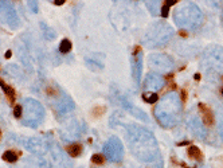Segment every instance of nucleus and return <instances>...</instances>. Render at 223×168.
I'll return each instance as SVG.
<instances>
[{"instance_id": "nucleus-1", "label": "nucleus", "mask_w": 223, "mask_h": 168, "mask_svg": "<svg viewBox=\"0 0 223 168\" xmlns=\"http://www.w3.org/2000/svg\"><path fill=\"white\" fill-rule=\"evenodd\" d=\"M199 112H200V116H202V120H203V122L206 124L207 126H212L215 122V119H214V113H212V110L210 109V106L206 105V104L200 102L199 104Z\"/></svg>"}, {"instance_id": "nucleus-2", "label": "nucleus", "mask_w": 223, "mask_h": 168, "mask_svg": "<svg viewBox=\"0 0 223 168\" xmlns=\"http://www.w3.org/2000/svg\"><path fill=\"white\" fill-rule=\"evenodd\" d=\"M0 86H2V89H3V92H4V94H5V97H7V100H8V102L13 105V104H15V100H16L15 89H13L12 86L7 85V83H5L2 78H0Z\"/></svg>"}, {"instance_id": "nucleus-3", "label": "nucleus", "mask_w": 223, "mask_h": 168, "mask_svg": "<svg viewBox=\"0 0 223 168\" xmlns=\"http://www.w3.org/2000/svg\"><path fill=\"white\" fill-rule=\"evenodd\" d=\"M66 151L69 152V155L71 157H78L81 152H82V145L79 143H74V144H70L69 147L66 148Z\"/></svg>"}, {"instance_id": "nucleus-4", "label": "nucleus", "mask_w": 223, "mask_h": 168, "mask_svg": "<svg viewBox=\"0 0 223 168\" xmlns=\"http://www.w3.org/2000/svg\"><path fill=\"white\" fill-rule=\"evenodd\" d=\"M187 153H188V156H190L191 159H194V160H202V159H203V153H202V151L199 149L198 147H195V145H190V147H188Z\"/></svg>"}, {"instance_id": "nucleus-5", "label": "nucleus", "mask_w": 223, "mask_h": 168, "mask_svg": "<svg viewBox=\"0 0 223 168\" xmlns=\"http://www.w3.org/2000/svg\"><path fill=\"white\" fill-rule=\"evenodd\" d=\"M18 155H19V152H15V151H5L3 153V160L7 161V163H15L19 157Z\"/></svg>"}, {"instance_id": "nucleus-6", "label": "nucleus", "mask_w": 223, "mask_h": 168, "mask_svg": "<svg viewBox=\"0 0 223 168\" xmlns=\"http://www.w3.org/2000/svg\"><path fill=\"white\" fill-rule=\"evenodd\" d=\"M71 47H73V45L69 39H63L59 45V51L62 54H67V53L71 51Z\"/></svg>"}, {"instance_id": "nucleus-7", "label": "nucleus", "mask_w": 223, "mask_h": 168, "mask_svg": "<svg viewBox=\"0 0 223 168\" xmlns=\"http://www.w3.org/2000/svg\"><path fill=\"white\" fill-rule=\"evenodd\" d=\"M92 163L93 164H97V166H102L105 163V156L101 153H96L92 156Z\"/></svg>"}, {"instance_id": "nucleus-8", "label": "nucleus", "mask_w": 223, "mask_h": 168, "mask_svg": "<svg viewBox=\"0 0 223 168\" xmlns=\"http://www.w3.org/2000/svg\"><path fill=\"white\" fill-rule=\"evenodd\" d=\"M105 109H106L105 106H96L93 109V117H96V119L97 117H101L104 114V112H105Z\"/></svg>"}, {"instance_id": "nucleus-9", "label": "nucleus", "mask_w": 223, "mask_h": 168, "mask_svg": "<svg viewBox=\"0 0 223 168\" xmlns=\"http://www.w3.org/2000/svg\"><path fill=\"white\" fill-rule=\"evenodd\" d=\"M13 116H15L16 119H19V117L22 116V106L20 105H15V108H13Z\"/></svg>"}, {"instance_id": "nucleus-10", "label": "nucleus", "mask_w": 223, "mask_h": 168, "mask_svg": "<svg viewBox=\"0 0 223 168\" xmlns=\"http://www.w3.org/2000/svg\"><path fill=\"white\" fill-rule=\"evenodd\" d=\"M168 11H170V7L164 4L163 7H161V16H163V18H167V16H168Z\"/></svg>"}, {"instance_id": "nucleus-11", "label": "nucleus", "mask_w": 223, "mask_h": 168, "mask_svg": "<svg viewBox=\"0 0 223 168\" xmlns=\"http://www.w3.org/2000/svg\"><path fill=\"white\" fill-rule=\"evenodd\" d=\"M144 100L147 101V102H149V104H153V102H156L157 101V94H152V96L148 97V98H145L144 97Z\"/></svg>"}, {"instance_id": "nucleus-12", "label": "nucleus", "mask_w": 223, "mask_h": 168, "mask_svg": "<svg viewBox=\"0 0 223 168\" xmlns=\"http://www.w3.org/2000/svg\"><path fill=\"white\" fill-rule=\"evenodd\" d=\"M180 94H181V101H183V102H185V101H187V90H181L180 92Z\"/></svg>"}, {"instance_id": "nucleus-13", "label": "nucleus", "mask_w": 223, "mask_h": 168, "mask_svg": "<svg viewBox=\"0 0 223 168\" xmlns=\"http://www.w3.org/2000/svg\"><path fill=\"white\" fill-rule=\"evenodd\" d=\"M177 3V0H168V2H165V5H168V7H171V5H174V4H176Z\"/></svg>"}, {"instance_id": "nucleus-14", "label": "nucleus", "mask_w": 223, "mask_h": 168, "mask_svg": "<svg viewBox=\"0 0 223 168\" xmlns=\"http://www.w3.org/2000/svg\"><path fill=\"white\" fill-rule=\"evenodd\" d=\"M179 35L183 36V38H187L188 34H187V31H184V30H180V31H179Z\"/></svg>"}, {"instance_id": "nucleus-15", "label": "nucleus", "mask_w": 223, "mask_h": 168, "mask_svg": "<svg viewBox=\"0 0 223 168\" xmlns=\"http://www.w3.org/2000/svg\"><path fill=\"white\" fill-rule=\"evenodd\" d=\"M54 4H55V5H62V4H65V0H59V2H58V0H55Z\"/></svg>"}, {"instance_id": "nucleus-16", "label": "nucleus", "mask_w": 223, "mask_h": 168, "mask_svg": "<svg viewBox=\"0 0 223 168\" xmlns=\"http://www.w3.org/2000/svg\"><path fill=\"white\" fill-rule=\"evenodd\" d=\"M11 55H12V53L8 50V51L5 53V59H9V58H11Z\"/></svg>"}, {"instance_id": "nucleus-17", "label": "nucleus", "mask_w": 223, "mask_h": 168, "mask_svg": "<svg viewBox=\"0 0 223 168\" xmlns=\"http://www.w3.org/2000/svg\"><path fill=\"white\" fill-rule=\"evenodd\" d=\"M194 78L196 79V81H199V79H200V74H198V73H196V74L194 75Z\"/></svg>"}, {"instance_id": "nucleus-18", "label": "nucleus", "mask_w": 223, "mask_h": 168, "mask_svg": "<svg viewBox=\"0 0 223 168\" xmlns=\"http://www.w3.org/2000/svg\"><path fill=\"white\" fill-rule=\"evenodd\" d=\"M222 94H223V89H222Z\"/></svg>"}, {"instance_id": "nucleus-19", "label": "nucleus", "mask_w": 223, "mask_h": 168, "mask_svg": "<svg viewBox=\"0 0 223 168\" xmlns=\"http://www.w3.org/2000/svg\"><path fill=\"white\" fill-rule=\"evenodd\" d=\"M222 79H223V78H222Z\"/></svg>"}]
</instances>
